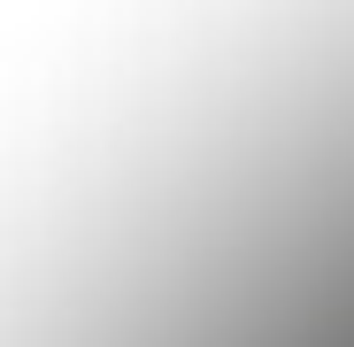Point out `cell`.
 Instances as JSON below:
<instances>
[]
</instances>
